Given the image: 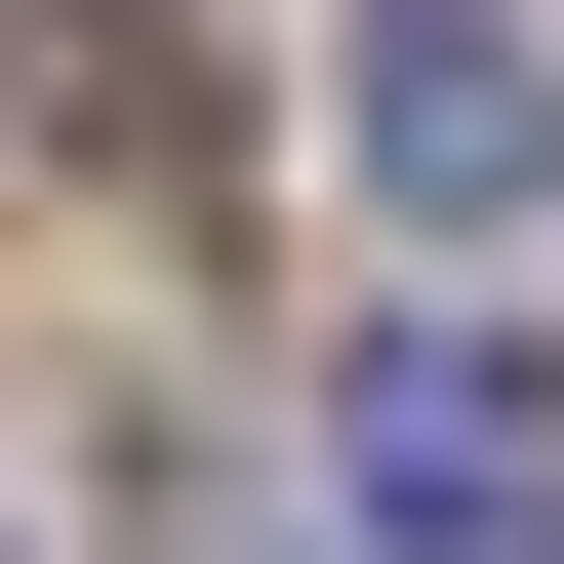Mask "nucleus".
<instances>
[{
    "mask_svg": "<svg viewBox=\"0 0 564 564\" xmlns=\"http://www.w3.org/2000/svg\"><path fill=\"white\" fill-rule=\"evenodd\" d=\"M364 162L444 202V242H524V202H564V41H524V0H364Z\"/></svg>",
    "mask_w": 564,
    "mask_h": 564,
    "instance_id": "obj_1",
    "label": "nucleus"
},
{
    "mask_svg": "<svg viewBox=\"0 0 564 564\" xmlns=\"http://www.w3.org/2000/svg\"><path fill=\"white\" fill-rule=\"evenodd\" d=\"M524 484H564V364H484V323H403V364H364V524H524Z\"/></svg>",
    "mask_w": 564,
    "mask_h": 564,
    "instance_id": "obj_2",
    "label": "nucleus"
}]
</instances>
